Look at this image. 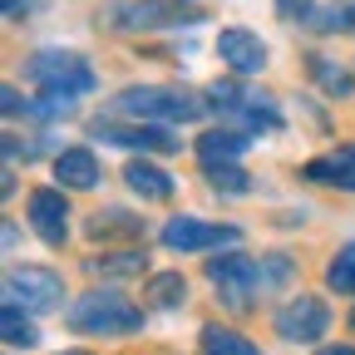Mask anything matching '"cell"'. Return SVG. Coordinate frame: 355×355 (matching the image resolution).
<instances>
[{"instance_id":"cell-14","label":"cell","mask_w":355,"mask_h":355,"mask_svg":"<svg viewBox=\"0 0 355 355\" xmlns=\"http://www.w3.org/2000/svg\"><path fill=\"white\" fill-rule=\"evenodd\" d=\"M55 178L64 193H89L104 173H99L94 148H64V153H55Z\"/></svg>"},{"instance_id":"cell-13","label":"cell","mask_w":355,"mask_h":355,"mask_svg":"<svg viewBox=\"0 0 355 355\" xmlns=\"http://www.w3.org/2000/svg\"><path fill=\"white\" fill-rule=\"evenodd\" d=\"M301 178H306V183H321V188L355 193V139L340 144V148H331V153H321V158H311L301 168Z\"/></svg>"},{"instance_id":"cell-12","label":"cell","mask_w":355,"mask_h":355,"mask_svg":"<svg viewBox=\"0 0 355 355\" xmlns=\"http://www.w3.org/2000/svg\"><path fill=\"white\" fill-rule=\"evenodd\" d=\"M217 60L227 64L237 79H247V74H261V69H266L272 50H266L261 35H252V30H242V25H227V30L217 35Z\"/></svg>"},{"instance_id":"cell-3","label":"cell","mask_w":355,"mask_h":355,"mask_svg":"<svg viewBox=\"0 0 355 355\" xmlns=\"http://www.w3.org/2000/svg\"><path fill=\"white\" fill-rule=\"evenodd\" d=\"M207 99L222 109V123L227 128H242V133H277L282 128V109L272 94H252L237 79H217L207 89Z\"/></svg>"},{"instance_id":"cell-4","label":"cell","mask_w":355,"mask_h":355,"mask_svg":"<svg viewBox=\"0 0 355 355\" xmlns=\"http://www.w3.org/2000/svg\"><path fill=\"white\" fill-rule=\"evenodd\" d=\"M25 79L40 89V94H69V99L94 94V84H99L94 69H89V60L74 55V50H40V55H30Z\"/></svg>"},{"instance_id":"cell-1","label":"cell","mask_w":355,"mask_h":355,"mask_svg":"<svg viewBox=\"0 0 355 355\" xmlns=\"http://www.w3.org/2000/svg\"><path fill=\"white\" fill-rule=\"evenodd\" d=\"M119 119H139V123H198L207 104L188 89H163V84H133L114 99Z\"/></svg>"},{"instance_id":"cell-29","label":"cell","mask_w":355,"mask_h":355,"mask_svg":"<svg viewBox=\"0 0 355 355\" xmlns=\"http://www.w3.org/2000/svg\"><path fill=\"white\" fill-rule=\"evenodd\" d=\"M321 355H355V345H326Z\"/></svg>"},{"instance_id":"cell-18","label":"cell","mask_w":355,"mask_h":355,"mask_svg":"<svg viewBox=\"0 0 355 355\" xmlns=\"http://www.w3.org/2000/svg\"><path fill=\"white\" fill-rule=\"evenodd\" d=\"M306 60H311V79H316L331 99H355V74H350V69L331 64L326 55H306Z\"/></svg>"},{"instance_id":"cell-7","label":"cell","mask_w":355,"mask_h":355,"mask_svg":"<svg viewBox=\"0 0 355 355\" xmlns=\"http://www.w3.org/2000/svg\"><path fill=\"white\" fill-rule=\"evenodd\" d=\"M207 282L222 291L232 311H242L257 291H261V261L257 257H242V252H227V257H207Z\"/></svg>"},{"instance_id":"cell-15","label":"cell","mask_w":355,"mask_h":355,"mask_svg":"<svg viewBox=\"0 0 355 355\" xmlns=\"http://www.w3.org/2000/svg\"><path fill=\"white\" fill-rule=\"evenodd\" d=\"M247 133L242 128H227V123H222V128H207L202 133V139H198V163L202 168H222V163H237L242 153H247Z\"/></svg>"},{"instance_id":"cell-10","label":"cell","mask_w":355,"mask_h":355,"mask_svg":"<svg viewBox=\"0 0 355 355\" xmlns=\"http://www.w3.org/2000/svg\"><path fill=\"white\" fill-rule=\"evenodd\" d=\"M25 217L44 247H64L69 242V198L64 188H35L25 198Z\"/></svg>"},{"instance_id":"cell-24","label":"cell","mask_w":355,"mask_h":355,"mask_svg":"<svg viewBox=\"0 0 355 355\" xmlns=\"http://www.w3.org/2000/svg\"><path fill=\"white\" fill-rule=\"evenodd\" d=\"M89 272H104V277H133V272H144V257H139V252H114V257H89Z\"/></svg>"},{"instance_id":"cell-6","label":"cell","mask_w":355,"mask_h":355,"mask_svg":"<svg viewBox=\"0 0 355 355\" xmlns=\"http://www.w3.org/2000/svg\"><path fill=\"white\" fill-rule=\"evenodd\" d=\"M158 237H163L168 252L193 257V252H212V247H232V242H242V227H232V222H202V217L178 212V217L163 222Z\"/></svg>"},{"instance_id":"cell-25","label":"cell","mask_w":355,"mask_h":355,"mask_svg":"<svg viewBox=\"0 0 355 355\" xmlns=\"http://www.w3.org/2000/svg\"><path fill=\"white\" fill-rule=\"evenodd\" d=\"M291 277H296V266H291V257H286V252L261 257V291H282Z\"/></svg>"},{"instance_id":"cell-19","label":"cell","mask_w":355,"mask_h":355,"mask_svg":"<svg viewBox=\"0 0 355 355\" xmlns=\"http://www.w3.org/2000/svg\"><path fill=\"white\" fill-rule=\"evenodd\" d=\"M202 355H261V345H252L227 326H202Z\"/></svg>"},{"instance_id":"cell-21","label":"cell","mask_w":355,"mask_h":355,"mask_svg":"<svg viewBox=\"0 0 355 355\" xmlns=\"http://www.w3.org/2000/svg\"><path fill=\"white\" fill-rule=\"evenodd\" d=\"M0 336H6V345H25V350L40 340L30 311H25V306H10V301H6V316H0Z\"/></svg>"},{"instance_id":"cell-31","label":"cell","mask_w":355,"mask_h":355,"mask_svg":"<svg viewBox=\"0 0 355 355\" xmlns=\"http://www.w3.org/2000/svg\"><path fill=\"white\" fill-rule=\"evenodd\" d=\"M350 331H355V306H350Z\"/></svg>"},{"instance_id":"cell-20","label":"cell","mask_w":355,"mask_h":355,"mask_svg":"<svg viewBox=\"0 0 355 355\" xmlns=\"http://www.w3.org/2000/svg\"><path fill=\"white\" fill-rule=\"evenodd\" d=\"M144 222L128 217L123 207H109V212H94V222H89V237H139Z\"/></svg>"},{"instance_id":"cell-16","label":"cell","mask_w":355,"mask_h":355,"mask_svg":"<svg viewBox=\"0 0 355 355\" xmlns=\"http://www.w3.org/2000/svg\"><path fill=\"white\" fill-rule=\"evenodd\" d=\"M123 183L139 193L144 202H168V198H173V178H168L158 163H148V158H133V163L123 168Z\"/></svg>"},{"instance_id":"cell-2","label":"cell","mask_w":355,"mask_h":355,"mask_svg":"<svg viewBox=\"0 0 355 355\" xmlns=\"http://www.w3.org/2000/svg\"><path fill=\"white\" fill-rule=\"evenodd\" d=\"M64 321L79 336H139L144 331V311L128 296H119V291H89V296L69 301Z\"/></svg>"},{"instance_id":"cell-26","label":"cell","mask_w":355,"mask_h":355,"mask_svg":"<svg viewBox=\"0 0 355 355\" xmlns=\"http://www.w3.org/2000/svg\"><path fill=\"white\" fill-rule=\"evenodd\" d=\"M207 183H212L217 193H252V183H247V168H237V163L207 168Z\"/></svg>"},{"instance_id":"cell-17","label":"cell","mask_w":355,"mask_h":355,"mask_svg":"<svg viewBox=\"0 0 355 355\" xmlns=\"http://www.w3.org/2000/svg\"><path fill=\"white\" fill-rule=\"evenodd\" d=\"M158 311H183L188 306V277L183 272H158L148 277V291H144Z\"/></svg>"},{"instance_id":"cell-23","label":"cell","mask_w":355,"mask_h":355,"mask_svg":"<svg viewBox=\"0 0 355 355\" xmlns=\"http://www.w3.org/2000/svg\"><path fill=\"white\" fill-rule=\"evenodd\" d=\"M326 286L340 291V296H355V247L336 252V261L326 266Z\"/></svg>"},{"instance_id":"cell-5","label":"cell","mask_w":355,"mask_h":355,"mask_svg":"<svg viewBox=\"0 0 355 355\" xmlns=\"http://www.w3.org/2000/svg\"><path fill=\"white\" fill-rule=\"evenodd\" d=\"M207 20V6L202 0H128V6L114 15L119 30H183V25H198Z\"/></svg>"},{"instance_id":"cell-22","label":"cell","mask_w":355,"mask_h":355,"mask_svg":"<svg viewBox=\"0 0 355 355\" xmlns=\"http://www.w3.org/2000/svg\"><path fill=\"white\" fill-rule=\"evenodd\" d=\"M311 30H321V35H340V30H355V0H331L326 10H316L306 20Z\"/></svg>"},{"instance_id":"cell-30","label":"cell","mask_w":355,"mask_h":355,"mask_svg":"<svg viewBox=\"0 0 355 355\" xmlns=\"http://www.w3.org/2000/svg\"><path fill=\"white\" fill-rule=\"evenodd\" d=\"M60 355H89V350H60Z\"/></svg>"},{"instance_id":"cell-11","label":"cell","mask_w":355,"mask_h":355,"mask_svg":"<svg viewBox=\"0 0 355 355\" xmlns=\"http://www.w3.org/2000/svg\"><path fill=\"white\" fill-rule=\"evenodd\" d=\"M89 133H94V139H104V144H114V148L178 153V139H173L163 123H119V114H114V119H94V123H89Z\"/></svg>"},{"instance_id":"cell-27","label":"cell","mask_w":355,"mask_h":355,"mask_svg":"<svg viewBox=\"0 0 355 355\" xmlns=\"http://www.w3.org/2000/svg\"><path fill=\"white\" fill-rule=\"evenodd\" d=\"M277 15H282L286 25H301V20L316 15V0H277Z\"/></svg>"},{"instance_id":"cell-8","label":"cell","mask_w":355,"mask_h":355,"mask_svg":"<svg viewBox=\"0 0 355 355\" xmlns=\"http://www.w3.org/2000/svg\"><path fill=\"white\" fill-rule=\"evenodd\" d=\"M64 296V277L50 272V266H10L6 272V301L25 306L30 316L35 311H55Z\"/></svg>"},{"instance_id":"cell-28","label":"cell","mask_w":355,"mask_h":355,"mask_svg":"<svg viewBox=\"0 0 355 355\" xmlns=\"http://www.w3.org/2000/svg\"><path fill=\"white\" fill-rule=\"evenodd\" d=\"M40 6V0H6V20H20V15H30Z\"/></svg>"},{"instance_id":"cell-9","label":"cell","mask_w":355,"mask_h":355,"mask_svg":"<svg viewBox=\"0 0 355 355\" xmlns=\"http://www.w3.org/2000/svg\"><path fill=\"white\" fill-rule=\"evenodd\" d=\"M331 331V306L321 296H291L282 311H277V336L291 340V345H316L321 336Z\"/></svg>"}]
</instances>
